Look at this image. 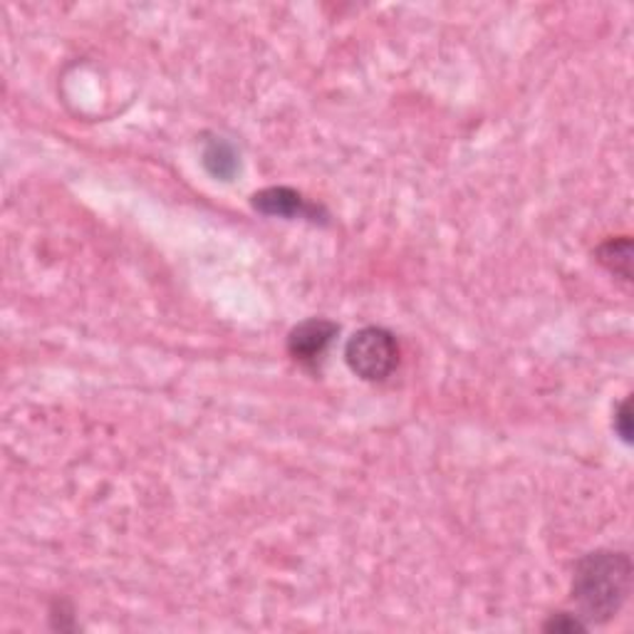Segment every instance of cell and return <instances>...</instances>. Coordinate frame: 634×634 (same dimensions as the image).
<instances>
[{
    "mask_svg": "<svg viewBox=\"0 0 634 634\" xmlns=\"http://www.w3.org/2000/svg\"><path fill=\"white\" fill-rule=\"evenodd\" d=\"M595 258L605 270H610L612 276L630 283L632 280V238L630 236H617L607 238L605 243H600L595 248Z\"/></svg>",
    "mask_w": 634,
    "mask_h": 634,
    "instance_id": "5b68a950",
    "label": "cell"
},
{
    "mask_svg": "<svg viewBox=\"0 0 634 634\" xmlns=\"http://www.w3.org/2000/svg\"><path fill=\"white\" fill-rule=\"evenodd\" d=\"M250 206L258 211L263 216L270 218H308L313 224L317 221H325L327 214L325 208H320L317 204H310L300 192H295L290 186H268L260 188L250 196Z\"/></svg>",
    "mask_w": 634,
    "mask_h": 634,
    "instance_id": "277c9868",
    "label": "cell"
},
{
    "mask_svg": "<svg viewBox=\"0 0 634 634\" xmlns=\"http://www.w3.org/2000/svg\"><path fill=\"white\" fill-rule=\"evenodd\" d=\"M204 166L214 178H221V182H231V178H234L241 168V158H238L236 146L226 140H221V136L211 140L204 146Z\"/></svg>",
    "mask_w": 634,
    "mask_h": 634,
    "instance_id": "8992f818",
    "label": "cell"
},
{
    "mask_svg": "<svg viewBox=\"0 0 634 634\" xmlns=\"http://www.w3.org/2000/svg\"><path fill=\"white\" fill-rule=\"evenodd\" d=\"M612 427H615L617 437H620L622 441L632 443V405H630V397L622 399L620 405H617L615 419H612Z\"/></svg>",
    "mask_w": 634,
    "mask_h": 634,
    "instance_id": "ba28073f",
    "label": "cell"
},
{
    "mask_svg": "<svg viewBox=\"0 0 634 634\" xmlns=\"http://www.w3.org/2000/svg\"><path fill=\"white\" fill-rule=\"evenodd\" d=\"M590 627L585 625V620L573 612H555V615L548 617L543 622V632L551 634H575V632H587Z\"/></svg>",
    "mask_w": 634,
    "mask_h": 634,
    "instance_id": "52a82bcc",
    "label": "cell"
},
{
    "mask_svg": "<svg viewBox=\"0 0 634 634\" xmlns=\"http://www.w3.org/2000/svg\"><path fill=\"white\" fill-rule=\"evenodd\" d=\"M345 362L365 382H385L399 365V342L385 327H362L345 345Z\"/></svg>",
    "mask_w": 634,
    "mask_h": 634,
    "instance_id": "7a4b0ae2",
    "label": "cell"
},
{
    "mask_svg": "<svg viewBox=\"0 0 634 634\" xmlns=\"http://www.w3.org/2000/svg\"><path fill=\"white\" fill-rule=\"evenodd\" d=\"M340 335V325L327 320V317H308L295 325L288 335V355L293 362L315 372L323 365L325 355L330 352L335 337Z\"/></svg>",
    "mask_w": 634,
    "mask_h": 634,
    "instance_id": "3957f363",
    "label": "cell"
},
{
    "mask_svg": "<svg viewBox=\"0 0 634 634\" xmlns=\"http://www.w3.org/2000/svg\"><path fill=\"white\" fill-rule=\"evenodd\" d=\"M632 558L622 551H595L573 570V602L587 627L615 620L632 595Z\"/></svg>",
    "mask_w": 634,
    "mask_h": 634,
    "instance_id": "6da1fadb",
    "label": "cell"
}]
</instances>
